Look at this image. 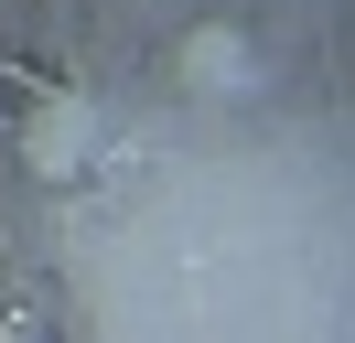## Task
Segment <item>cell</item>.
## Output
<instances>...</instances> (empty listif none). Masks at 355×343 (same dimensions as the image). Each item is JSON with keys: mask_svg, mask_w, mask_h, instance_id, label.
<instances>
[{"mask_svg": "<svg viewBox=\"0 0 355 343\" xmlns=\"http://www.w3.org/2000/svg\"><path fill=\"white\" fill-rule=\"evenodd\" d=\"M22 161L44 172V183H76V172L97 161V107L54 86V97H44V107H33V118H22Z\"/></svg>", "mask_w": 355, "mask_h": 343, "instance_id": "1", "label": "cell"}, {"mask_svg": "<svg viewBox=\"0 0 355 343\" xmlns=\"http://www.w3.org/2000/svg\"><path fill=\"white\" fill-rule=\"evenodd\" d=\"M183 64H194V86H237L248 43H237V33H194V43H183Z\"/></svg>", "mask_w": 355, "mask_h": 343, "instance_id": "2", "label": "cell"}]
</instances>
